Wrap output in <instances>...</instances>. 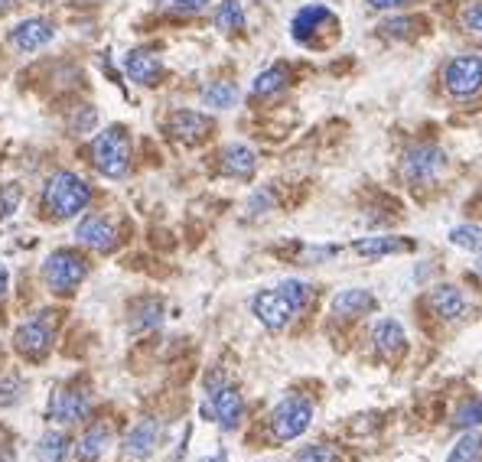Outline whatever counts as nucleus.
<instances>
[{
	"mask_svg": "<svg viewBox=\"0 0 482 462\" xmlns=\"http://www.w3.org/2000/svg\"><path fill=\"white\" fill-rule=\"evenodd\" d=\"M277 287H280V290H284V294L297 303V310H300V312H304L306 306H310V303H313V294H316L310 280H300V277H287V280H280V284H277Z\"/></svg>",
	"mask_w": 482,
	"mask_h": 462,
	"instance_id": "30",
	"label": "nucleus"
},
{
	"mask_svg": "<svg viewBox=\"0 0 482 462\" xmlns=\"http://www.w3.org/2000/svg\"><path fill=\"white\" fill-rule=\"evenodd\" d=\"M330 310H332V316H340V320H358V316L375 312L378 300L368 294L366 287H346V290H340V294L332 296Z\"/></svg>",
	"mask_w": 482,
	"mask_h": 462,
	"instance_id": "16",
	"label": "nucleus"
},
{
	"mask_svg": "<svg viewBox=\"0 0 482 462\" xmlns=\"http://www.w3.org/2000/svg\"><path fill=\"white\" fill-rule=\"evenodd\" d=\"M404 251H414L411 238H401V235H372V238H362L352 244V254L358 258H392V254H404Z\"/></svg>",
	"mask_w": 482,
	"mask_h": 462,
	"instance_id": "19",
	"label": "nucleus"
},
{
	"mask_svg": "<svg viewBox=\"0 0 482 462\" xmlns=\"http://www.w3.org/2000/svg\"><path fill=\"white\" fill-rule=\"evenodd\" d=\"M450 244L482 254V228L479 225H456V228H450Z\"/></svg>",
	"mask_w": 482,
	"mask_h": 462,
	"instance_id": "29",
	"label": "nucleus"
},
{
	"mask_svg": "<svg viewBox=\"0 0 482 462\" xmlns=\"http://www.w3.org/2000/svg\"><path fill=\"white\" fill-rule=\"evenodd\" d=\"M7 287H10V270L4 264H0V300L7 296Z\"/></svg>",
	"mask_w": 482,
	"mask_h": 462,
	"instance_id": "41",
	"label": "nucleus"
},
{
	"mask_svg": "<svg viewBox=\"0 0 482 462\" xmlns=\"http://www.w3.org/2000/svg\"><path fill=\"white\" fill-rule=\"evenodd\" d=\"M443 89L453 98H473L482 91V56L463 53L443 65Z\"/></svg>",
	"mask_w": 482,
	"mask_h": 462,
	"instance_id": "10",
	"label": "nucleus"
},
{
	"mask_svg": "<svg viewBox=\"0 0 482 462\" xmlns=\"http://www.w3.org/2000/svg\"><path fill=\"white\" fill-rule=\"evenodd\" d=\"M17 205H20V186L17 183H7V186H4V196H0V218H7Z\"/></svg>",
	"mask_w": 482,
	"mask_h": 462,
	"instance_id": "38",
	"label": "nucleus"
},
{
	"mask_svg": "<svg viewBox=\"0 0 482 462\" xmlns=\"http://www.w3.org/2000/svg\"><path fill=\"white\" fill-rule=\"evenodd\" d=\"M241 98V91L235 81H209L206 89L199 91V101H202V107H209V111H228V107H235Z\"/></svg>",
	"mask_w": 482,
	"mask_h": 462,
	"instance_id": "25",
	"label": "nucleus"
},
{
	"mask_svg": "<svg viewBox=\"0 0 482 462\" xmlns=\"http://www.w3.org/2000/svg\"><path fill=\"white\" fill-rule=\"evenodd\" d=\"M212 23L222 30V33H241V30H245V7H241V0H222V4H215Z\"/></svg>",
	"mask_w": 482,
	"mask_h": 462,
	"instance_id": "27",
	"label": "nucleus"
},
{
	"mask_svg": "<svg viewBox=\"0 0 482 462\" xmlns=\"http://www.w3.org/2000/svg\"><path fill=\"white\" fill-rule=\"evenodd\" d=\"M219 163H222L225 176L248 179L258 169V153L251 150L248 143H225L222 153H219Z\"/></svg>",
	"mask_w": 482,
	"mask_h": 462,
	"instance_id": "21",
	"label": "nucleus"
},
{
	"mask_svg": "<svg viewBox=\"0 0 482 462\" xmlns=\"http://www.w3.org/2000/svg\"><path fill=\"white\" fill-rule=\"evenodd\" d=\"M447 169V153L440 150L437 143H411L401 153V176L411 183L414 189H424L430 183H437V176Z\"/></svg>",
	"mask_w": 482,
	"mask_h": 462,
	"instance_id": "6",
	"label": "nucleus"
},
{
	"mask_svg": "<svg viewBox=\"0 0 482 462\" xmlns=\"http://www.w3.org/2000/svg\"><path fill=\"white\" fill-rule=\"evenodd\" d=\"M209 131H212V121H209L202 111H193V107H176V111L167 117V133H170L173 141L199 143Z\"/></svg>",
	"mask_w": 482,
	"mask_h": 462,
	"instance_id": "15",
	"label": "nucleus"
},
{
	"mask_svg": "<svg viewBox=\"0 0 482 462\" xmlns=\"http://www.w3.org/2000/svg\"><path fill=\"white\" fill-rule=\"evenodd\" d=\"M404 4H411V0H368V10L384 13V10H401Z\"/></svg>",
	"mask_w": 482,
	"mask_h": 462,
	"instance_id": "39",
	"label": "nucleus"
},
{
	"mask_svg": "<svg viewBox=\"0 0 482 462\" xmlns=\"http://www.w3.org/2000/svg\"><path fill=\"white\" fill-rule=\"evenodd\" d=\"M336 13H332L326 4H306L294 13L290 20V36H294V43L300 46H316V36L326 33V30H336Z\"/></svg>",
	"mask_w": 482,
	"mask_h": 462,
	"instance_id": "11",
	"label": "nucleus"
},
{
	"mask_svg": "<svg viewBox=\"0 0 482 462\" xmlns=\"http://www.w3.org/2000/svg\"><path fill=\"white\" fill-rule=\"evenodd\" d=\"M53 39H56V27H53V20H46V17H27L10 30V46H13L17 53H39V49L49 46Z\"/></svg>",
	"mask_w": 482,
	"mask_h": 462,
	"instance_id": "14",
	"label": "nucleus"
},
{
	"mask_svg": "<svg viewBox=\"0 0 482 462\" xmlns=\"http://www.w3.org/2000/svg\"><path fill=\"white\" fill-rule=\"evenodd\" d=\"M294 462H340V453L326 443H310V446H300V449H297Z\"/></svg>",
	"mask_w": 482,
	"mask_h": 462,
	"instance_id": "33",
	"label": "nucleus"
},
{
	"mask_svg": "<svg viewBox=\"0 0 482 462\" xmlns=\"http://www.w3.org/2000/svg\"><path fill=\"white\" fill-rule=\"evenodd\" d=\"M75 238H79L82 248L89 251H99V254H111L117 248V228L111 218L99 212H89L82 215L79 225H75Z\"/></svg>",
	"mask_w": 482,
	"mask_h": 462,
	"instance_id": "13",
	"label": "nucleus"
},
{
	"mask_svg": "<svg viewBox=\"0 0 482 462\" xmlns=\"http://www.w3.org/2000/svg\"><path fill=\"white\" fill-rule=\"evenodd\" d=\"M202 462H228V456H225V453H212V456H206Z\"/></svg>",
	"mask_w": 482,
	"mask_h": 462,
	"instance_id": "43",
	"label": "nucleus"
},
{
	"mask_svg": "<svg viewBox=\"0 0 482 462\" xmlns=\"http://www.w3.org/2000/svg\"><path fill=\"white\" fill-rule=\"evenodd\" d=\"M411 27H417V20L414 17H394V20H384L382 33L394 36V39H404V36H411Z\"/></svg>",
	"mask_w": 482,
	"mask_h": 462,
	"instance_id": "36",
	"label": "nucleus"
},
{
	"mask_svg": "<svg viewBox=\"0 0 482 462\" xmlns=\"http://www.w3.org/2000/svg\"><path fill=\"white\" fill-rule=\"evenodd\" d=\"M160 440H163L160 420L143 417L125 433V440H121V453H125V459H131V462H143V459H151V456L157 453Z\"/></svg>",
	"mask_w": 482,
	"mask_h": 462,
	"instance_id": "12",
	"label": "nucleus"
},
{
	"mask_svg": "<svg viewBox=\"0 0 482 462\" xmlns=\"http://www.w3.org/2000/svg\"><path fill=\"white\" fill-rule=\"evenodd\" d=\"M287 79H290V75H287V65H271V69L254 75V81H251V95H254V98H271V95H277V91H284Z\"/></svg>",
	"mask_w": 482,
	"mask_h": 462,
	"instance_id": "26",
	"label": "nucleus"
},
{
	"mask_svg": "<svg viewBox=\"0 0 482 462\" xmlns=\"http://www.w3.org/2000/svg\"><path fill=\"white\" fill-rule=\"evenodd\" d=\"M248 209L254 215H264L271 209V196H268V192H254V196H251V202H248Z\"/></svg>",
	"mask_w": 482,
	"mask_h": 462,
	"instance_id": "40",
	"label": "nucleus"
},
{
	"mask_svg": "<svg viewBox=\"0 0 482 462\" xmlns=\"http://www.w3.org/2000/svg\"><path fill=\"white\" fill-rule=\"evenodd\" d=\"M0 462H13V446L0 443Z\"/></svg>",
	"mask_w": 482,
	"mask_h": 462,
	"instance_id": "42",
	"label": "nucleus"
},
{
	"mask_svg": "<svg viewBox=\"0 0 482 462\" xmlns=\"http://www.w3.org/2000/svg\"><path fill=\"white\" fill-rule=\"evenodd\" d=\"M476 274H479V280H482V254H479V261H476Z\"/></svg>",
	"mask_w": 482,
	"mask_h": 462,
	"instance_id": "44",
	"label": "nucleus"
},
{
	"mask_svg": "<svg viewBox=\"0 0 482 462\" xmlns=\"http://www.w3.org/2000/svg\"><path fill=\"white\" fill-rule=\"evenodd\" d=\"M479 424H482V398L463 400V404L453 410V427L473 430V427H479Z\"/></svg>",
	"mask_w": 482,
	"mask_h": 462,
	"instance_id": "31",
	"label": "nucleus"
},
{
	"mask_svg": "<svg viewBox=\"0 0 482 462\" xmlns=\"http://www.w3.org/2000/svg\"><path fill=\"white\" fill-rule=\"evenodd\" d=\"M163 322V300L157 296H141L131 303V329L134 332H151Z\"/></svg>",
	"mask_w": 482,
	"mask_h": 462,
	"instance_id": "24",
	"label": "nucleus"
},
{
	"mask_svg": "<svg viewBox=\"0 0 482 462\" xmlns=\"http://www.w3.org/2000/svg\"><path fill=\"white\" fill-rule=\"evenodd\" d=\"M251 312L258 316V322L264 329L271 332H280L287 329L290 322L300 316L297 310V303L280 290V287H271V290H261V294L251 296Z\"/></svg>",
	"mask_w": 482,
	"mask_h": 462,
	"instance_id": "9",
	"label": "nucleus"
},
{
	"mask_svg": "<svg viewBox=\"0 0 482 462\" xmlns=\"http://www.w3.org/2000/svg\"><path fill=\"white\" fill-rule=\"evenodd\" d=\"M69 453H75V443L69 440L65 430H49L36 443V462H65Z\"/></svg>",
	"mask_w": 482,
	"mask_h": 462,
	"instance_id": "23",
	"label": "nucleus"
},
{
	"mask_svg": "<svg viewBox=\"0 0 482 462\" xmlns=\"http://www.w3.org/2000/svg\"><path fill=\"white\" fill-rule=\"evenodd\" d=\"M447 462H482V433H466L456 440V446L450 449Z\"/></svg>",
	"mask_w": 482,
	"mask_h": 462,
	"instance_id": "28",
	"label": "nucleus"
},
{
	"mask_svg": "<svg viewBox=\"0 0 482 462\" xmlns=\"http://www.w3.org/2000/svg\"><path fill=\"white\" fill-rule=\"evenodd\" d=\"M49 420L59 424V427H79L82 420H89L91 414V388L82 381H72L65 388L49 398V407H46Z\"/></svg>",
	"mask_w": 482,
	"mask_h": 462,
	"instance_id": "7",
	"label": "nucleus"
},
{
	"mask_svg": "<svg viewBox=\"0 0 482 462\" xmlns=\"http://www.w3.org/2000/svg\"><path fill=\"white\" fill-rule=\"evenodd\" d=\"M313 424V404L304 394H287L284 400H277V407L271 410L268 427L277 443H290L297 436H304Z\"/></svg>",
	"mask_w": 482,
	"mask_h": 462,
	"instance_id": "5",
	"label": "nucleus"
},
{
	"mask_svg": "<svg viewBox=\"0 0 482 462\" xmlns=\"http://www.w3.org/2000/svg\"><path fill=\"white\" fill-rule=\"evenodd\" d=\"M95 121H99L95 107H91V105H82L79 111H75V115L69 117V127H72L75 133H89L91 127H95Z\"/></svg>",
	"mask_w": 482,
	"mask_h": 462,
	"instance_id": "35",
	"label": "nucleus"
},
{
	"mask_svg": "<svg viewBox=\"0 0 482 462\" xmlns=\"http://www.w3.org/2000/svg\"><path fill=\"white\" fill-rule=\"evenodd\" d=\"M91 202V186L79 173H69V169H59L53 176L46 179L43 186V212L49 218H75L79 212H85Z\"/></svg>",
	"mask_w": 482,
	"mask_h": 462,
	"instance_id": "1",
	"label": "nucleus"
},
{
	"mask_svg": "<svg viewBox=\"0 0 482 462\" xmlns=\"http://www.w3.org/2000/svg\"><path fill=\"white\" fill-rule=\"evenodd\" d=\"M91 163L108 179L127 176V169H131V137H127V127L108 124L101 133H95V141H91Z\"/></svg>",
	"mask_w": 482,
	"mask_h": 462,
	"instance_id": "2",
	"label": "nucleus"
},
{
	"mask_svg": "<svg viewBox=\"0 0 482 462\" xmlns=\"http://www.w3.org/2000/svg\"><path fill=\"white\" fill-rule=\"evenodd\" d=\"M460 23H463L466 33L482 36V0H469V4L460 10Z\"/></svg>",
	"mask_w": 482,
	"mask_h": 462,
	"instance_id": "34",
	"label": "nucleus"
},
{
	"mask_svg": "<svg viewBox=\"0 0 482 462\" xmlns=\"http://www.w3.org/2000/svg\"><path fill=\"white\" fill-rule=\"evenodd\" d=\"M372 342H375V352L382 358H398L408 348V332L398 320H378L375 329H372Z\"/></svg>",
	"mask_w": 482,
	"mask_h": 462,
	"instance_id": "20",
	"label": "nucleus"
},
{
	"mask_svg": "<svg viewBox=\"0 0 482 462\" xmlns=\"http://www.w3.org/2000/svg\"><path fill=\"white\" fill-rule=\"evenodd\" d=\"M209 4H212V0H167V7H170L173 13H183V17L202 13V10H206Z\"/></svg>",
	"mask_w": 482,
	"mask_h": 462,
	"instance_id": "37",
	"label": "nucleus"
},
{
	"mask_svg": "<svg viewBox=\"0 0 482 462\" xmlns=\"http://www.w3.org/2000/svg\"><path fill=\"white\" fill-rule=\"evenodd\" d=\"M7 7H10V0H0V13H4Z\"/></svg>",
	"mask_w": 482,
	"mask_h": 462,
	"instance_id": "45",
	"label": "nucleus"
},
{
	"mask_svg": "<svg viewBox=\"0 0 482 462\" xmlns=\"http://www.w3.org/2000/svg\"><path fill=\"white\" fill-rule=\"evenodd\" d=\"M202 414L212 417L225 433H232V430L241 427V420H245V398H241V391L232 381H225V378L215 374V378L206 381V404H202Z\"/></svg>",
	"mask_w": 482,
	"mask_h": 462,
	"instance_id": "3",
	"label": "nucleus"
},
{
	"mask_svg": "<svg viewBox=\"0 0 482 462\" xmlns=\"http://www.w3.org/2000/svg\"><path fill=\"white\" fill-rule=\"evenodd\" d=\"M23 398V378L17 372H0V407H13Z\"/></svg>",
	"mask_w": 482,
	"mask_h": 462,
	"instance_id": "32",
	"label": "nucleus"
},
{
	"mask_svg": "<svg viewBox=\"0 0 482 462\" xmlns=\"http://www.w3.org/2000/svg\"><path fill=\"white\" fill-rule=\"evenodd\" d=\"M53 312H36L33 320L20 322L17 332H13V352L23 355L27 362H43L53 348V336H56V322L49 320Z\"/></svg>",
	"mask_w": 482,
	"mask_h": 462,
	"instance_id": "8",
	"label": "nucleus"
},
{
	"mask_svg": "<svg viewBox=\"0 0 482 462\" xmlns=\"http://www.w3.org/2000/svg\"><path fill=\"white\" fill-rule=\"evenodd\" d=\"M85 277H89V261L82 258L79 251L56 248L53 254L43 261V284L49 287L56 296L75 294Z\"/></svg>",
	"mask_w": 482,
	"mask_h": 462,
	"instance_id": "4",
	"label": "nucleus"
},
{
	"mask_svg": "<svg viewBox=\"0 0 482 462\" xmlns=\"http://www.w3.org/2000/svg\"><path fill=\"white\" fill-rule=\"evenodd\" d=\"M125 72L131 81L151 89V85H157V81L163 79V63H160V56H153L151 49H131V53L125 56Z\"/></svg>",
	"mask_w": 482,
	"mask_h": 462,
	"instance_id": "17",
	"label": "nucleus"
},
{
	"mask_svg": "<svg viewBox=\"0 0 482 462\" xmlns=\"http://www.w3.org/2000/svg\"><path fill=\"white\" fill-rule=\"evenodd\" d=\"M427 306L434 312H437L440 320H460L466 312V306H469V300H466L463 287L456 284H437L434 290L427 294Z\"/></svg>",
	"mask_w": 482,
	"mask_h": 462,
	"instance_id": "18",
	"label": "nucleus"
},
{
	"mask_svg": "<svg viewBox=\"0 0 482 462\" xmlns=\"http://www.w3.org/2000/svg\"><path fill=\"white\" fill-rule=\"evenodd\" d=\"M111 446V430L108 424H91L82 430L79 443H75V459L79 462H99Z\"/></svg>",
	"mask_w": 482,
	"mask_h": 462,
	"instance_id": "22",
	"label": "nucleus"
}]
</instances>
